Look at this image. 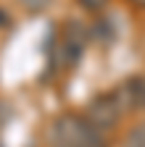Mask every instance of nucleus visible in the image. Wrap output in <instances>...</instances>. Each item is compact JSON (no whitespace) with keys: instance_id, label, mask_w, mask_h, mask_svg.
Listing matches in <instances>:
<instances>
[{"instance_id":"obj_1","label":"nucleus","mask_w":145,"mask_h":147,"mask_svg":"<svg viewBox=\"0 0 145 147\" xmlns=\"http://www.w3.org/2000/svg\"><path fill=\"white\" fill-rule=\"evenodd\" d=\"M48 142L50 147H106L100 131L77 113H63L53 121L48 129Z\"/></svg>"},{"instance_id":"obj_2","label":"nucleus","mask_w":145,"mask_h":147,"mask_svg":"<svg viewBox=\"0 0 145 147\" xmlns=\"http://www.w3.org/2000/svg\"><path fill=\"white\" fill-rule=\"evenodd\" d=\"M84 50V29L77 24V21H69L63 29H61V37L56 42V53H53V63L56 66H63V68H71L77 63V58Z\"/></svg>"},{"instance_id":"obj_3","label":"nucleus","mask_w":145,"mask_h":147,"mask_svg":"<svg viewBox=\"0 0 145 147\" xmlns=\"http://www.w3.org/2000/svg\"><path fill=\"white\" fill-rule=\"evenodd\" d=\"M121 116H124V110H121L119 100L114 97V92L90 100L87 102V110H84V118L93 123L98 131H103V129H114Z\"/></svg>"},{"instance_id":"obj_4","label":"nucleus","mask_w":145,"mask_h":147,"mask_svg":"<svg viewBox=\"0 0 145 147\" xmlns=\"http://www.w3.org/2000/svg\"><path fill=\"white\" fill-rule=\"evenodd\" d=\"M114 97L119 100L121 110L129 113V110H137L145 105V79L135 76V79H127L114 89Z\"/></svg>"},{"instance_id":"obj_5","label":"nucleus","mask_w":145,"mask_h":147,"mask_svg":"<svg viewBox=\"0 0 145 147\" xmlns=\"http://www.w3.org/2000/svg\"><path fill=\"white\" fill-rule=\"evenodd\" d=\"M127 147H145V126L135 129V131L129 134V139H127Z\"/></svg>"},{"instance_id":"obj_6","label":"nucleus","mask_w":145,"mask_h":147,"mask_svg":"<svg viewBox=\"0 0 145 147\" xmlns=\"http://www.w3.org/2000/svg\"><path fill=\"white\" fill-rule=\"evenodd\" d=\"M77 3H79L84 11H90V13H98V11H103V8L108 5V0H77Z\"/></svg>"},{"instance_id":"obj_7","label":"nucleus","mask_w":145,"mask_h":147,"mask_svg":"<svg viewBox=\"0 0 145 147\" xmlns=\"http://www.w3.org/2000/svg\"><path fill=\"white\" fill-rule=\"evenodd\" d=\"M3 121H5V108L0 105V123H3Z\"/></svg>"},{"instance_id":"obj_8","label":"nucleus","mask_w":145,"mask_h":147,"mask_svg":"<svg viewBox=\"0 0 145 147\" xmlns=\"http://www.w3.org/2000/svg\"><path fill=\"white\" fill-rule=\"evenodd\" d=\"M135 5H140V8H145V0H132Z\"/></svg>"}]
</instances>
